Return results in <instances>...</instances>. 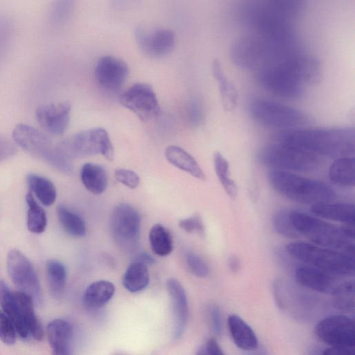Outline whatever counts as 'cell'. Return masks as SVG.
Masks as SVG:
<instances>
[{
	"instance_id": "obj_1",
	"label": "cell",
	"mask_w": 355,
	"mask_h": 355,
	"mask_svg": "<svg viewBox=\"0 0 355 355\" xmlns=\"http://www.w3.org/2000/svg\"><path fill=\"white\" fill-rule=\"evenodd\" d=\"M302 8L299 1H252L244 6L242 17L254 34L291 42V23Z\"/></svg>"
},
{
	"instance_id": "obj_2",
	"label": "cell",
	"mask_w": 355,
	"mask_h": 355,
	"mask_svg": "<svg viewBox=\"0 0 355 355\" xmlns=\"http://www.w3.org/2000/svg\"><path fill=\"white\" fill-rule=\"evenodd\" d=\"M279 141L336 159L354 155L355 131L354 128H297L282 130Z\"/></svg>"
},
{
	"instance_id": "obj_3",
	"label": "cell",
	"mask_w": 355,
	"mask_h": 355,
	"mask_svg": "<svg viewBox=\"0 0 355 355\" xmlns=\"http://www.w3.org/2000/svg\"><path fill=\"white\" fill-rule=\"evenodd\" d=\"M291 223L299 236L312 243L354 257V226H338L324 220L296 210H290Z\"/></svg>"
},
{
	"instance_id": "obj_4",
	"label": "cell",
	"mask_w": 355,
	"mask_h": 355,
	"mask_svg": "<svg viewBox=\"0 0 355 355\" xmlns=\"http://www.w3.org/2000/svg\"><path fill=\"white\" fill-rule=\"evenodd\" d=\"M293 48L283 42L250 34L236 40L230 48V58L238 67L258 71L281 60Z\"/></svg>"
},
{
	"instance_id": "obj_5",
	"label": "cell",
	"mask_w": 355,
	"mask_h": 355,
	"mask_svg": "<svg viewBox=\"0 0 355 355\" xmlns=\"http://www.w3.org/2000/svg\"><path fill=\"white\" fill-rule=\"evenodd\" d=\"M271 187L285 198L304 205L333 201L336 194L324 182L291 172L272 170L268 173Z\"/></svg>"
},
{
	"instance_id": "obj_6",
	"label": "cell",
	"mask_w": 355,
	"mask_h": 355,
	"mask_svg": "<svg viewBox=\"0 0 355 355\" xmlns=\"http://www.w3.org/2000/svg\"><path fill=\"white\" fill-rule=\"evenodd\" d=\"M286 251L293 259L336 277L354 275V257L343 252L300 241L288 243Z\"/></svg>"
},
{
	"instance_id": "obj_7",
	"label": "cell",
	"mask_w": 355,
	"mask_h": 355,
	"mask_svg": "<svg viewBox=\"0 0 355 355\" xmlns=\"http://www.w3.org/2000/svg\"><path fill=\"white\" fill-rule=\"evenodd\" d=\"M12 139L25 152L39 159L56 170L65 174H71L73 166L60 150L45 134L36 128L24 124H17L12 131Z\"/></svg>"
},
{
	"instance_id": "obj_8",
	"label": "cell",
	"mask_w": 355,
	"mask_h": 355,
	"mask_svg": "<svg viewBox=\"0 0 355 355\" xmlns=\"http://www.w3.org/2000/svg\"><path fill=\"white\" fill-rule=\"evenodd\" d=\"M258 162L272 170L310 172L320 165V156L282 142L267 144L257 153Z\"/></svg>"
},
{
	"instance_id": "obj_9",
	"label": "cell",
	"mask_w": 355,
	"mask_h": 355,
	"mask_svg": "<svg viewBox=\"0 0 355 355\" xmlns=\"http://www.w3.org/2000/svg\"><path fill=\"white\" fill-rule=\"evenodd\" d=\"M248 107L252 118L269 128L291 130L309 121L306 114L301 110L262 97L251 99Z\"/></svg>"
},
{
	"instance_id": "obj_10",
	"label": "cell",
	"mask_w": 355,
	"mask_h": 355,
	"mask_svg": "<svg viewBox=\"0 0 355 355\" xmlns=\"http://www.w3.org/2000/svg\"><path fill=\"white\" fill-rule=\"evenodd\" d=\"M58 146L69 159L96 154H101L109 160L114 157V148L108 133L101 128L78 132L58 143Z\"/></svg>"
},
{
	"instance_id": "obj_11",
	"label": "cell",
	"mask_w": 355,
	"mask_h": 355,
	"mask_svg": "<svg viewBox=\"0 0 355 355\" xmlns=\"http://www.w3.org/2000/svg\"><path fill=\"white\" fill-rule=\"evenodd\" d=\"M257 80L266 91L282 98H300L305 85L288 67L283 58L277 63L258 71Z\"/></svg>"
},
{
	"instance_id": "obj_12",
	"label": "cell",
	"mask_w": 355,
	"mask_h": 355,
	"mask_svg": "<svg viewBox=\"0 0 355 355\" xmlns=\"http://www.w3.org/2000/svg\"><path fill=\"white\" fill-rule=\"evenodd\" d=\"M6 268L10 279L19 291L28 295L35 305H42V287L30 260L19 250L12 249L8 253Z\"/></svg>"
},
{
	"instance_id": "obj_13",
	"label": "cell",
	"mask_w": 355,
	"mask_h": 355,
	"mask_svg": "<svg viewBox=\"0 0 355 355\" xmlns=\"http://www.w3.org/2000/svg\"><path fill=\"white\" fill-rule=\"evenodd\" d=\"M110 231L115 242L125 250H133L139 243L141 217L131 205L121 203L112 210Z\"/></svg>"
},
{
	"instance_id": "obj_14",
	"label": "cell",
	"mask_w": 355,
	"mask_h": 355,
	"mask_svg": "<svg viewBox=\"0 0 355 355\" xmlns=\"http://www.w3.org/2000/svg\"><path fill=\"white\" fill-rule=\"evenodd\" d=\"M318 338L330 347H354V322L343 315H333L318 322L315 327Z\"/></svg>"
},
{
	"instance_id": "obj_15",
	"label": "cell",
	"mask_w": 355,
	"mask_h": 355,
	"mask_svg": "<svg viewBox=\"0 0 355 355\" xmlns=\"http://www.w3.org/2000/svg\"><path fill=\"white\" fill-rule=\"evenodd\" d=\"M119 101L144 121L155 118L160 111L156 94L147 83L134 84L121 94Z\"/></svg>"
},
{
	"instance_id": "obj_16",
	"label": "cell",
	"mask_w": 355,
	"mask_h": 355,
	"mask_svg": "<svg viewBox=\"0 0 355 355\" xmlns=\"http://www.w3.org/2000/svg\"><path fill=\"white\" fill-rule=\"evenodd\" d=\"M129 69L122 60L112 55L101 57L95 67V78L101 87L108 92L117 91L128 77Z\"/></svg>"
},
{
	"instance_id": "obj_17",
	"label": "cell",
	"mask_w": 355,
	"mask_h": 355,
	"mask_svg": "<svg viewBox=\"0 0 355 355\" xmlns=\"http://www.w3.org/2000/svg\"><path fill=\"white\" fill-rule=\"evenodd\" d=\"M71 106L67 102L48 103L39 106L35 117L39 125L48 133L61 135L70 121Z\"/></svg>"
},
{
	"instance_id": "obj_18",
	"label": "cell",
	"mask_w": 355,
	"mask_h": 355,
	"mask_svg": "<svg viewBox=\"0 0 355 355\" xmlns=\"http://www.w3.org/2000/svg\"><path fill=\"white\" fill-rule=\"evenodd\" d=\"M137 43L141 49L153 57L168 54L175 46L173 32L164 28H138L136 32Z\"/></svg>"
},
{
	"instance_id": "obj_19",
	"label": "cell",
	"mask_w": 355,
	"mask_h": 355,
	"mask_svg": "<svg viewBox=\"0 0 355 355\" xmlns=\"http://www.w3.org/2000/svg\"><path fill=\"white\" fill-rule=\"evenodd\" d=\"M295 277L301 286L323 293H331L338 284L336 276L306 264L295 268Z\"/></svg>"
},
{
	"instance_id": "obj_20",
	"label": "cell",
	"mask_w": 355,
	"mask_h": 355,
	"mask_svg": "<svg viewBox=\"0 0 355 355\" xmlns=\"http://www.w3.org/2000/svg\"><path fill=\"white\" fill-rule=\"evenodd\" d=\"M46 332L52 355H73L71 347L73 328L69 322L53 320L48 324Z\"/></svg>"
},
{
	"instance_id": "obj_21",
	"label": "cell",
	"mask_w": 355,
	"mask_h": 355,
	"mask_svg": "<svg viewBox=\"0 0 355 355\" xmlns=\"http://www.w3.org/2000/svg\"><path fill=\"white\" fill-rule=\"evenodd\" d=\"M166 288L171 298L175 317V336H181L188 319L189 307L186 291L181 283L175 278L166 282Z\"/></svg>"
},
{
	"instance_id": "obj_22",
	"label": "cell",
	"mask_w": 355,
	"mask_h": 355,
	"mask_svg": "<svg viewBox=\"0 0 355 355\" xmlns=\"http://www.w3.org/2000/svg\"><path fill=\"white\" fill-rule=\"evenodd\" d=\"M0 306L10 320L17 334L20 338L26 339L30 335L21 317L15 291L10 290L3 279L0 280Z\"/></svg>"
},
{
	"instance_id": "obj_23",
	"label": "cell",
	"mask_w": 355,
	"mask_h": 355,
	"mask_svg": "<svg viewBox=\"0 0 355 355\" xmlns=\"http://www.w3.org/2000/svg\"><path fill=\"white\" fill-rule=\"evenodd\" d=\"M311 212L320 218H324L343 223L354 225V205L347 202H324L313 205Z\"/></svg>"
},
{
	"instance_id": "obj_24",
	"label": "cell",
	"mask_w": 355,
	"mask_h": 355,
	"mask_svg": "<svg viewBox=\"0 0 355 355\" xmlns=\"http://www.w3.org/2000/svg\"><path fill=\"white\" fill-rule=\"evenodd\" d=\"M227 326L231 337L239 348L245 351L257 348L258 339L254 331L239 315H230Z\"/></svg>"
},
{
	"instance_id": "obj_25",
	"label": "cell",
	"mask_w": 355,
	"mask_h": 355,
	"mask_svg": "<svg viewBox=\"0 0 355 355\" xmlns=\"http://www.w3.org/2000/svg\"><path fill=\"white\" fill-rule=\"evenodd\" d=\"M166 159L173 166L194 178L205 180L206 177L196 159L187 151L177 146H168L164 151Z\"/></svg>"
},
{
	"instance_id": "obj_26",
	"label": "cell",
	"mask_w": 355,
	"mask_h": 355,
	"mask_svg": "<svg viewBox=\"0 0 355 355\" xmlns=\"http://www.w3.org/2000/svg\"><path fill=\"white\" fill-rule=\"evenodd\" d=\"M15 295L29 335H31L36 340H42L44 336V330L35 313L33 301L28 295L19 291H15Z\"/></svg>"
},
{
	"instance_id": "obj_27",
	"label": "cell",
	"mask_w": 355,
	"mask_h": 355,
	"mask_svg": "<svg viewBox=\"0 0 355 355\" xmlns=\"http://www.w3.org/2000/svg\"><path fill=\"white\" fill-rule=\"evenodd\" d=\"M115 292L114 285L107 280H98L90 284L85 289L83 301L84 305L89 309H98L112 297Z\"/></svg>"
},
{
	"instance_id": "obj_28",
	"label": "cell",
	"mask_w": 355,
	"mask_h": 355,
	"mask_svg": "<svg viewBox=\"0 0 355 355\" xmlns=\"http://www.w3.org/2000/svg\"><path fill=\"white\" fill-rule=\"evenodd\" d=\"M212 73L218 83L221 103L227 112L234 110L238 104V92L234 85L226 77L220 62L214 59L211 65Z\"/></svg>"
},
{
	"instance_id": "obj_29",
	"label": "cell",
	"mask_w": 355,
	"mask_h": 355,
	"mask_svg": "<svg viewBox=\"0 0 355 355\" xmlns=\"http://www.w3.org/2000/svg\"><path fill=\"white\" fill-rule=\"evenodd\" d=\"M329 177L335 184L353 187L355 184V159L354 156L336 158L331 164Z\"/></svg>"
},
{
	"instance_id": "obj_30",
	"label": "cell",
	"mask_w": 355,
	"mask_h": 355,
	"mask_svg": "<svg viewBox=\"0 0 355 355\" xmlns=\"http://www.w3.org/2000/svg\"><path fill=\"white\" fill-rule=\"evenodd\" d=\"M80 178L85 187L95 195L103 193L107 186V172L103 166L96 164H85L80 170Z\"/></svg>"
},
{
	"instance_id": "obj_31",
	"label": "cell",
	"mask_w": 355,
	"mask_h": 355,
	"mask_svg": "<svg viewBox=\"0 0 355 355\" xmlns=\"http://www.w3.org/2000/svg\"><path fill=\"white\" fill-rule=\"evenodd\" d=\"M122 282L125 289L131 293L144 290L150 282L147 266L139 261H133L125 271Z\"/></svg>"
},
{
	"instance_id": "obj_32",
	"label": "cell",
	"mask_w": 355,
	"mask_h": 355,
	"mask_svg": "<svg viewBox=\"0 0 355 355\" xmlns=\"http://www.w3.org/2000/svg\"><path fill=\"white\" fill-rule=\"evenodd\" d=\"M26 182L30 190L42 205L51 206L55 202L57 191L50 180L35 173H29L26 176Z\"/></svg>"
},
{
	"instance_id": "obj_33",
	"label": "cell",
	"mask_w": 355,
	"mask_h": 355,
	"mask_svg": "<svg viewBox=\"0 0 355 355\" xmlns=\"http://www.w3.org/2000/svg\"><path fill=\"white\" fill-rule=\"evenodd\" d=\"M46 274L52 297L59 299L64 293L67 282V269L58 260L49 259L46 263Z\"/></svg>"
},
{
	"instance_id": "obj_34",
	"label": "cell",
	"mask_w": 355,
	"mask_h": 355,
	"mask_svg": "<svg viewBox=\"0 0 355 355\" xmlns=\"http://www.w3.org/2000/svg\"><path fill=\"white\" fill-rule=\"evenodd\" d=\"M57 216L62 227L69 235L76 238L85 236L86 224L78 214L60 205L57 207Z\"/></svg>"
},
{
	"instance_id": "obj_35",
	"label": "cell",
	"mask_w": 355,
	"mask_h": 355,
	"mask_svg": "<svg viewBox=\"0 0 355 355\" xmlns=\"http://www.w3.org/2000/svg\"><path fill=\"white\" fill-rule=\"evenodd\" d=\"M148 239L153 252L159 257H166L173 250L172 236L164 225L155 224L150 230Z\"/></svg>"
},
{
	"instance_id": "obj_36",
	"label": "cell",
	"mask_w": 355,
	"mask_h": 355,
	"mask_svg": "<svg viewBox=\"0 0 355 355\" xmlns=\"http://www.w3.org/2000/svg\"><path fill=\"white\" fill-rule=\"evenodd\" d=\"M28 207L26 225L28 230L34 234H41L46 230L47 218L44 209L37 203L31 192L26 195Z\"/></svg>"
},
{
	"instance_id": "obj_37",
	"label": "cell",
	"mask_w": 355,
	"mask_h": 355,
	"mask_svg": "<svg viewBox=\"0 0 355 355\" xmlns=\"http://www.w3.org/2000/svg\"><path fill=\"white\" fill-rule=\"evenodd\" d=\"M332 304L338 310L349 312L355 305V287L354 281L338 284L331 293Z\"/></svg>"
},
{
	"instance_id": "obj_38",
	"label": "cell",
	"mask_w": 355,
	"mask_h": 355,
	"mask_svg": "<svg viewBox=\"0 0 355 355\" xmlns=\"http://www.w3.org/2000/svg\"><path fill=\"white\" fill-rule=\"evenodd\" d=\"M290 210L280 209L273 216L272 225L275 232L286 238L296 239L299 234L294 230L289 218Z\"/></svg>"
},
{
	"instance_id": "obj_39",
	"label": "cell",
	"mask_w": 355,
	"mask_h": 355,
	"mask_svg": "<svg viewBox=\"0 0 355 355\" xmlns=\"http://www.w3.org/2000/svg\"><path fill=\"white\" fill-rule=\"evenodd\" d=\"M186 263L192 274L200 278L207 277L209 274V268L205 261L198 254L188 252L186 254Z\"/></svg>"
},
{
	"instance_id": "obj_40",
	"label": "cell",
	"mask_w": 355,
	"mask_h": 355,
	"mask_svg": "<svg viewBox=\"0 0 355 355\" xmlns=\"http://www.w3.org/2000/svg\"><path fill=\"white\" fill-rule=\"evenodd\" d=\"M16 330L10 320L0 309V340L6 345H12L16 341Z\"/></svg>"
},
{
	"instance_id": "obj_41",
	"label": "cell",
	"mask_w": 355,
	"mask_h": 355,
	"mask_svg": "<svg viewBox=\"0 0 355 355\" xmlns=\"http://www.w3.org/2000/svg\"><path fill=\"white\" fill-rule=\"evenodd\" d=\"M178 225L187 232L196 233L200 236L205 235V225L202 218L198 214L180 220Z\"/></svg>"
},
{
	"instance_id": "obj_42",
	"label": "cell",
	"mask_w": 355,
	"mask_h": 355,
	"mask_svg": "<svg viewBox=\"0 0 355 355\" xmlns=\"http://www.w3.org/2000/svg\"><path fill=\"white\" fill-rule=\"evenodd\" d=\"M115 179L130 189L137 188L139 184V177L133 171L127 168H116L114 173Z\"/></svg>"
},
{
	"instance_id": "obj_43",
	"label": "cell",
	"mask_w": 355,
	"mask_h": 355,
	"mask_svg": "<svg viewBox=\"0 0 355 355\" xmlns=\"http://www.w3.org/2000/svg\"><path fill=\"white\" fill-rule=\"evenodd\" d=\"M214 171L218 180L229 176L230 165L228 161L219 152L213 155Z\"/></svg>"
},
{
	"instance_id": "obj_44",
	"label": "cell",
	"mask_w": 355,
	"mask_h": 355,
	"mask_svg": "<svg viewBox=\"0 0 355 355\" xmlns=\"http://www.w3.org/2000/svg\"><path fill=\"white\" fill-rule=\"evenodd\" d=\"M17 151L15 143L0 134V162L12 157Z\"/></svg>"
},
{
	"instance_id": "obj_45",
	"label": "cell",
	"mask_w": 355,
	"mask_h": 355,
	"mask_svg": "<svg viewBox=\"0 0 355 355\" xmlns=\"http://www.w3.org/2000/svg\"><path fill=\"white\" fill-rule=\"evenodd\" d=\"M209 317L212 330L216 335L220 336L223 329V324L220 311L216 305H211L209 306Z\"/></svg>"
},
{
	"instance_id": "obj_46",
	"label": "cell",
	"mask_w": 355,
	"mask_h": 355,
	"mask_svg": "<svg viewBox=\"0 0 355 355\" xmlns=\"http://www.w3.org/2000/svg\"><path fill=\"white\" fill-rule=\"evenodd\" d=\"M218 180L227 195L231 199L234 200L237 196V187L235 182L230 176H227Z\"/></svg>"
},
{
	"instance_id": "obj_47",
	"label": "cell",
	"mask_w": 355,
	"mask_h": 355,
	"mask_svg": "<svg viewBox=\"0 0 355 355\" xmlns=\"http://www.w3.org/2000/svg\"><path fill=\"white\" fill-rule=\"evenodd\" d=\"M322 355H355L354 347H330L324 350Z\"/></svg>"
},
{
	"instance_id": "obj_48",
	"label": "cell",
	"mask_w": 355,
	"mask_h": 355,
	"mask_svg": "<svg viewBox=\"0 0 355 355\" xmlns=\"http://www.w3.org/2000/svg\"><path fill=\"white\" fill-rule=\"evenodd\" d=\"M204 347L209 355H225L220 346L214 338L209 339Z\"/></svg>"
},
{
	"instance_id": "obj_49",
	"label": "cell",
	"mask_w": 355,
	"mask_h": 355,
	"mask_svg": "<svg viewBox=\"0 0 355 355\" xmlns=\"http://www.w3.org/2000/svg\"><path fill=\"white\" fill-rule=\"evenodd\" d=\"M227 264L230 270L234 273L237 272L241 267V261L235 254H231L228 257Z\"/></svg>"
},
{
	"instance_id": "obj_50",
	"label": "cell",
	"mask_w": 355,
	"mask_h": 355,
	"mask_svg": "<svg viewBox=\"0 0 355 355\" xmlns=\"http://www.w3.org/2000/svg\"><path fill=\"white\" fill-rule=\"evenodd\" d=\"M134 261H139L141 263H144L148 266V265H152L155 263L154 258L149 254L142 252L137 255Z\"/></svg>"
},
{
	"instance_id": "obj_51",
	"label": "cell",
	"mask_w": 355,
	"mask_h": 355,
	"mask_svg": "<svg viewBox=\"0 0 355 355\" xmlns=\"http://www.w3.org/2000/svg\"><path fill=\"white\" fill-rule=\"evenodd\" d=\"M191 117L193 121V123H198L201 119V111L196 103H193L191 105L190 108Z\"/></svg>"
},
{
	"instance_id": "obj_52",
	"label": "cell",
	"mask_w": 355,
	"mask_h": 355,
	"mask_svg": "<svg viewBox=\"0 0 355 355\" xmlns=\"http://www.w3.org/2000/svg\"><path fill=\"white\" fill-rule=\"evenodd\" d=\"M197 355H209V354L207 352V351L205 350V347H202V348H200L199 349V351L198 352Z\"/></svg>"
}]
</instances>
